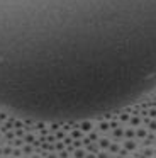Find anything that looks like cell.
Wrapping results in <instances>:
<instances>
[{
  "label": "cell",
  "instance_id": "6da1fadb",
  "mask_svg": "<svg viewBox=\"0 0 156 158\" xmlns=\"http://www.w3.org/2000/svg\"><path fill=\"white\" fill-rule=\"evenodd\" d=\"M156 87V0H0V110L105 114Z\"/></svg>",
  "mask_w": 156,
  "mask_h": 158
}]
</instances>
